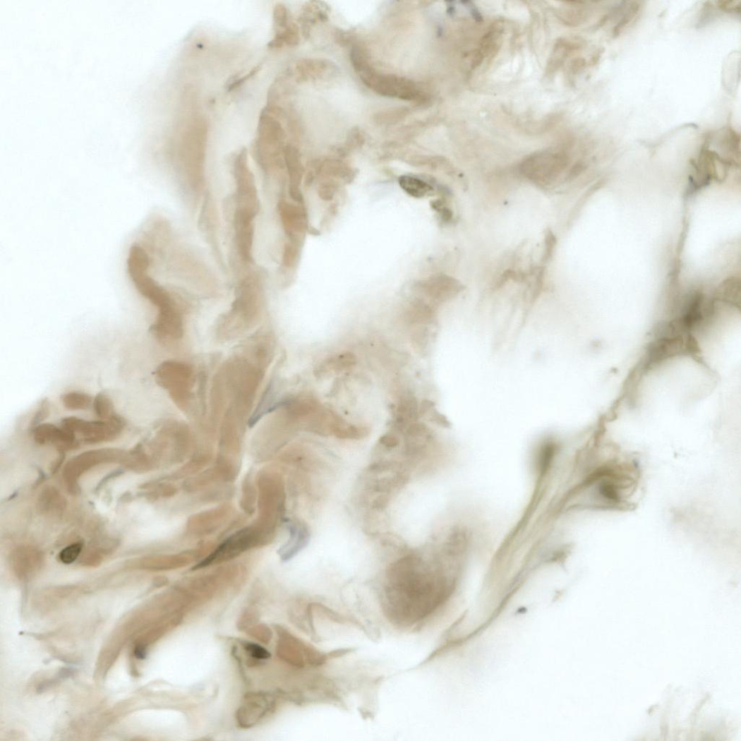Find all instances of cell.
Listing matches in <instances>:
<instances>
[{
	"instance_id": "1",
	"label": "cell",
	"mask_w": 741,
	"mask_h": 741,
	"mask_svg": "<svg viewBox=\"0 0 741 741\" xmlns=\"http://www.w3.org/2000/svg\"><path fill=\"white\" fill-rule=\"evenodd\" d=\"M450 579L416 555L399 560L389 569L384 609L396 625L409 626L423 620L450 595Z\"/></svg>"
},
{
	"instance_id": "26",
	"label": "cell",
	"mask_w": 741,
	"mask_h": 741,
	"mask_svg": "<svg viewBox=\"0 0 741 741\" xmlns=\"http://www.w3.org/2000/svg\"><path fill=\"white\" fill-rule=\"evenodd\" d=\"M135 655L138 659H145L146 656V651L145 647L138 646L135 649Z\"/></svg>"
},
{
	"instance_id": "7",
	"label": "cell",
	"mask_w": 741,
	"mask_h": 741,
	"mask_svg": "<svg viewBox=\"0 0 741 741\" xmlns=\"http://www.w3.org/2000/svg\"><path fill=\"white\" fill-rule=\"evenodd\" d=\"M260 303V287L255 277H248L239 289L233 313L236 325L250 323L258 315Z\"/></svg>"
},
{
	"instance_id": "6",
	"label": "cell",
	"mask_w": 741,
	"mask_h": 741,
	"mask_svg": "<svg viewBox=\"0 0 741 741\" xmlns=\"http://www.w3.org/2000/svg\"><path fill=\"white\" fill-rule=\"evenodd\" d=\"M126 424L125 419L118 414L109 419L88 421L76 416L64 418L62 427L71 433H77L88 440H102L119 434Z\"/></svg>"
},
{
	"instance_id": "15",
	"label": "cell",
	"mask_w": 741,
	"mask_h": 741,
	"mask_svg": "<svg viewBox=\"0 0 741 741\" xmlns=\"http://www.w3.org/2000/svg\"><path fill=\"white\" fill-rule=\"evenodd\" d=\"M419 415L416 398L406 392L399 399L396 409V423L398 426H404L414 421Z\"/></svg>"
},
{
	"instance_id": "9",
	"label": "cell",
	"mask_w": 741,
	"mask_h": 741,
	"mask_svg": "<svg viewBox=\"0 0 741 741\" xmlns=\"http://www.w3.org/2000/svg\"><path fill=\"white\" fill-rule=\"evenodd\" d=\"M290 538L278 552L280 558L287 562L294 558L309 543L311 533L308 526L301 522L290 524Z\"/></svg>"
},
{
	"instance_id": "19",
	"label": "cell",
	"mask_w": 741,
	"mask_h": 741,
	"mask_svg": "<svg viewBox=\"0 0 741 741\" xmlns=\"http://www.w3.org/2000/svg\"><path fill=\"white\" fill-rule=\"evenodd\" d=\"M92 406L96 416L100 419H109L119 414L116 412L111 399L102 393L96 395Z\"/></svg>"
},
{
	"instance_id": "20",
	"label": "cell",
	"mask_w": 741,
	"mask_h": 741,
	"mask_svg": "<svg viewBox=\"0 0 741 741\" xmlns=\"http://www.w3.org/2000/svg\"><path fill=\"white\" fill-rule=\"evenodd\" d=\"M407 320L409 324L421 325L428 323L432 318V311L428 306L422 302H416L407 312Z\"/></svg>"
},
{
	"instance_id": "25",
	"label": "cell",
	"mask_w": 741,
	"mask_h": 741,
	"mask_svg": "<svg viewBox=\"0 0 741 741\" xmlns=\"http://www.w3.org/2000/svg\"><path fill=\"white\" fill-rule=\"evenodd\" d=\"M380 444L387 448H394L399 444V438L393 433H388L380 439Z\"/></svg>"
},
{
	"instance_id": "17",
	"label": "cell",
	"mask_w": 741,
	"mask_h": 741,
	"mask_svg": "<svg viewBox=\"0 0 741 741\" xmlns=\"http://www.w3.org/2000/svg\"><path fill=\"white\" fill-rule=\"evenodd\" d=\"M399 185L406 193L415 198L424 197L433 190L429 184L411 176H404L399 179Z\"/></svg>"
},
{
	"instance_id": "11",
	"label": "cell",
	"mask_w": 741,
	"mask_h": 741,
	"mask_svg": "<svg viewBox=\"0 0 741 741\" xmlns=\"http://www.w3.org/2000/svg\"><path fill=\"white\" fill-rule=\"evenodd\" d=\"M423 289L426 294L433 299L444 301L458 294L462 286L457 280L441 275L428 281Z\"/></svg>"
},
{
	"instance_id": "3",
	"label": "cell",
	"mask_w": 741,
	"mask_h": 741,
	"mask_svg": "<svg viewBox=\"0 0 741 741\" xmlns=\"http://www.w3.org/2000/svg\"><path fill=\"white\" fill-rule=\"evenodd\" d=\"M567 155L561 151H543L526 157L519 166L520 173L540 186L553 184L568 164Z\"/></svg>"
},
{
	"instance_id": "12",
	"label": "cell",
	"mask_w": 741,
	"mask_h": 741,
	"mask_svg": "<svg viewBox=\"0 0 741 741\" xmlns=\"http://www.w3.org/2000/svg\"><path fill=\"white\" fill-rule=\"evenodd\" d=\"M284 157L291 179V195L295 200L300 201L301 194L299 190V184L302 177L303 167L299 152L296 147L288 145L284 148Z\"/></svg>"
},
{
	"instance_id": "10",
	"label": "cell",
	"mask_w": 741,
	"mask_h": 741,
	"mask_svg": "<svg viewBox=\"0 0 741 741\" xmlns=\"http://www.w3.org/2000/svg\"><path fill=\"white\" fill-rule=\"evenodd\" d=\"M582 46L581 41L577 39L562 38L557 41L553 47L548 62L546 72L548 76L554 75L565 63L568 56Z\"/></svg>"
},
{
	"instance_id": "13",
	"label": "cell",
	"mask_w": 741,
	"mask_h": 741,
	"mask_svg": "<svg viewBox=\"0 0 741 741\" xmlns=\"http://www.w3.org/2000/svg\"><path fill=\"white\" fill-rule=\"evenodd\" d=\"M356 363L357 358L352 353L344 352L336 354L323 360L316 368L315 375L318 377H325L339 373L352 368Z\"/></svg>"
},
{
	"instance_id": "22",
	"label": "cell",
	"mask_w": 741,
	"mask_h": 741,
	"mask_svg": "<svg viewBox=\"0 0 741 741\" xmlns=\"http://www.w3.org/2000/svg\"><path fill=\"white\" fill-rule=\"evenodd\" d=\"M82 550V545L76 543L65 548L60 554L61 560L65 564L73 563L79 556Z\"/></svg>"
},
{
	"instance_id": "18",
	"label": "cell",
	"mask_w": 741,
	"mask_h": 741,
	"mask_svg": "<svg viewBox=\"0 0 741 741\" xmlns=\"http://www.w3.org/2000/svg\"><path fill=\"white\" fill-rule=\"evenodd\" d=\"M568 6L567 8H562L558 12V17L560 20L565 24L569 25H577L584 22L587 17V11L582 7L580 4L579 5Z\"/></svg>"
},
{
	"instance_id": "8",
	"label": "cell",
	"mask_w": 741,
	"mask_h": 741,
	"mask_svg": "<svg viewBox=\"0 0 741 741\" xmlns=\"http://www.w3.org/2000/svg\"><path fill=\"white\" fill-rule=\"evenodd\" d=\"M503 25L498 23L483 35L474 54L472 66L479 67L486 60L493 59L499 51L503 37Z\"/></svg>"
},
{
	"instance_id": "21",
	"label": "cell",
	"mask_w": 741,
	"mask_h": 741,
	"mask_svg": "<svg viewBox=\"0 0 741 741\" xmlns=\"http://www.w3.org/2000/svg\"><path fill=\"white\" fill-rule=\"evenodd\" d=\"M369 430L366 427L347 423L337 431L335 437L339 439L360 440L366 437Z\"/></svg>"
},
{
	"instance_id": "24",
	"label": "cell",
	"mask_w": 741,
	"mask_h": 741,
	"mask_svg": "<svg viewBox=\"0 0 741 741\" xmlns=\"http://www.w3.org/2000/svg\"><path fill=\"white\" fill-rule=\"evenodd\" d=\"M247 650L251 656L255 659L265 660L270 657V653L259 645L249 644L247 646Z\"/></svg>"
},
{
	"instance_id": "23",
	"label": "cell",
	"mask_w": 741,
	"mask_h": 741,
	"mask_svg": "<svg viewBox=\"0 0 741 741\" xmlns=\"http://www.w3.org/2000/svg\"><path fill=\"white\" fill-rule=\"evenodd\" d=\"M546 249L544 254V261L548 262L551 259L554 249L557 243V239L552 231H548L546 235Z\"/></svg>"
},
{
	"instance_id": "16",
	"label": "cell",
	"mask_w": 741,
	"mask_h": 741,
	"mask_svg": "<svg viewBox=\"0 0 741 741\" xmlns=\"http://www.w3.org/2000/svg\"><path fill=\"white\" fill-rule=\"evenodd\" d=\"M92 397L83 392L73 391L61 396L63 405L69 410H87L93 404Z\"/></svg>"
},
{
	"instance_id": "4",
	"label": "cell",
	"mask_w": 741,
	"mask_h": 741,
	"mask_svg": "<svg viewBox=\"0 0 741 741\" xmlns=\"http://www.w3.org/2000/svg\"><path fill=\"white\" fill-rule=\"evenodd\" d=\"M191 368L178 361H166L157 370V380L177 405L184 408L191 400L193 383Z\"/></svg>"
},
{
	"instance_id": "2",
	"label": "cell",
	"mask_w": 741,
	"mask_h": 741,
	"mask_svg": "<svg viewBox=\"0 0 741 741\" xmlns=\"http://www.w3.org/2000/svg\"><path fill=\"white\" fill-rule=\"evenodd\" d=\"M207 127L204 120H191L181 142V157L186 179L194 191L203 186Z\"/></svg>"
},
{
	"instance_id": "5",
	"label": "cell",
	"mask_w": 741,
	"mask_h": 741,
	"mask_svg": "<svg viewBox=\"0 0 741 741\" xmlns=\"http://www.w3.org/2000/svg\"><path fill=\"white\" fill-rule=\"evenodd\" d=\"M358 71L363 81L377 93L406 100H422L421 92L412 81L402 77L380 75L365 63Z\"/></svg>"
},
{
	"instance_id": "14",
	"label": "cell",
	"mask_w": 741,
	"mask_h": 741,
	"mask_svg": "<svg viewBox=\"0 0 741 741\" xmlns=\"http://www.w3.org/2000/svg\"><path fill=\"white\" fill-rule=\"evenodd\" d=\"M280 216L284 229L291 236L304 229V217L301 210L287 203L279 206Z\"/></svg>"
}]
</instances>
